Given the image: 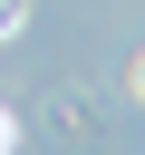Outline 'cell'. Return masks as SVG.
<instances>
[{"label":"cell","mask_w":145,"mask_h":155,"mask_svg":"<svg viewBox=\"0 0 145 155\" xmlns=\"http://www.w3.org/2000/svg\"><path fill=\"white\" fill-rule=\"evenodd\" d=\"M0 29H19V0H0Z\"/></svg>","instance_id":"6da1fadb"},{"label":"cell","mask_w":145,"mask_h":155,"mask_svg":"<svg viewBox=\"0 0 145 155\" xmlns=\"http://www.w3.org/2000/svg\"><path fill=\"white\" fill-rule=\"evenodd\" d=\"M135 87H145V58H135Z\"/></svg>","instance_id":"3957f363"},{"label":"cell","mask_w":145,"mask_h":155,"mask_svg":"<svg viewBox=\"0 0 145 155\" xmlns=\"http://www.w3.org/2000/svg\"><path fill=\"white\" fill-rule=\"evenodd\" d=\"M0 155H10V116H0Z\"/></svg>","instance_id":"7a4b0ae2"}]
</instances>
